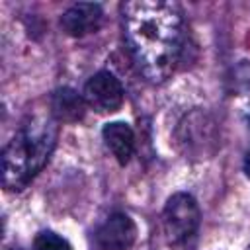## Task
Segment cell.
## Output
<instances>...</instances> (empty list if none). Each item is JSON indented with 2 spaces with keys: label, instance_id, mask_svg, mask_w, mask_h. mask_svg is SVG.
Returning a JSON list of instances; mask_svg holds the SVG:
<instances>
[{
  "label": "cell",
  "instance_id": "cell-8",
  "mask_svg": "<svg viewBox=\"0 0 250 250\" xmlns=\"http://www.w3.org/2000/svg\"><path fill=\"white\" fill-rule=\"evenodd\" d=\"M86 111V100L72 88H59L51 96V117L57 119V123H76L84 117Z\"/></svg>",
  "mask_w": 250,
  "mask_h": 250
},
{
  "label": "cell",
  "instance_id": "cell-4",
  "mask_svg": "<svg viewBox=\"0 0 250 250\" xmlns=\"http://www.w3.org/2000/svg\"><path fill=\"white\" fill-rule=\"evenodd\" d=\"M82 96L86 100V105H90L98 113H113L123 105L125 100V92L119 78L109 70H100L90 76Z\"/></svg>",
  "mask_w": 250,
  "mask_h": 250
},
{
  "label": "cell",
  "instance_id": "cell-3",
  "mask_svg": "<svg viewBox=\"0 0 250 250\" xmlns=\"http://www.w3.org/2000/svg\"><path fill=\"white\" fill-rule=\"evenodd\" d=\"M201 213L193 195L178 191L168 197L162 211V230L172 250H193Z\"/></svg>",
  "mask_w": 250,
  "mask_h": 250
},
{
  "label": "cell",
  "instance_id": "cell-6",
  "mask_svg": "<svg viewBox=\"0 0 250 250\" xmlns=\"http://www.w3.org/2000/svg\"><path fill=\"white\" fill-rule=\"evenodd\" d=\"M104 10L100 4L92 2H78L64 10L61 16V27L70 37H84L96 33L102 25Z\"/></svg>",
  "mask_w": 250,
  "mask_h": 250
},
{
  "label": "cell",
  "instance_id": "cell-2",
  "mask_svg": "<svg viewBox=\"0 0 250 250\" xmlns=\"http://www.w3.org/2000/svg\"><path fill=\"white\" fill-rule=\"evenodd\" d=\"M59 137L55 117H31L2 150V186L21 191L47 164Z\"/></svg>",
  "mask_w": 250,
  "mask_h": 250
},
{
  "label": "cell",
  "instance_id": "cell-10",
  "mask_svg": "<svg viewBox=\"0 0 250 250\" xmlns=\"http://www.w3.org/2000/svg\"><path fill=\"white\" fill-rule=\"evenodd\" d=\"M244 174L250 178V148H248V152L244 156Z\"/></svg>",
  "mask_w": 250,
  "mask_h": 250
},
{
  "label": "cell",
  "instance_id": "cell-11",
  "mask_svg": "<svg viewBox=\"0 0 250 250\" xmlns=\"http://www.w3.org/2000/svg\"><path fill=\"white\" fill-rule=\"evenodd\" d=\"M248 250H250V246H248Z\"/></svg>",
  "mask_w": 250,
  "mask_h": 250
},
{
  "label": "cell",
  "instance_id": "cell-7",
  "mask_svg": "<svg viewBox=\"0 0 250 250\" xmlns=\"http://www.w3.org/2000/svg\"><path fill=\"white\" fill-rule=\"evenodd\" d=\"M102 139L113 158L125 166L135 152V133L125 121H111L102 129Z\"/></svg>",
  "mask_w": 250,
  "mask_h": 250
},
{
  "label": "cell",
  "instance_id": "cell-9",
  "mask_svg": "<svg viewBox=\"0 0 250 250\" xmlns=\"http://www.w3.org/2000/svg\"><path fill=\"white\" fill-rule=\"evenodd\" d=\"M31 250H72V246L64 236L53 230H41L35 234Z\"/></svg>",
  "mask_w": 250,
  "mask_h": 250
},
{
  "label": "cell",
  "instance_id": "cell-5",
  "mask_svg": "<svg viewBox=\"0 0 250 250\" xmlns=\"http://www.w3.org/2000/svg\"><path fill=\"white\" fill-rule=\"evenodd\" d=\"M137 240V225L127 213H111L96 230L100 250H129Z\"/></svg>",
  "mask_w": 250,
  "mask_h": 250
},
{
  "label": "cell",
  "instance_id": "cell-1",
  "mask_svg": "<svg viewBox=\"0 0 250 250\" xmlns=\"http://www.w3.org/2000/svg\"><path fill=\"white\" fill-rule=\"evenodd\" d=\"M123 33L141 74L160 84L174 72L184 47V18L174 2L133 0L121 6Z\"/></svg>",
  "mask_w": 250,
  "mask_h": 250
}]
</instances>
